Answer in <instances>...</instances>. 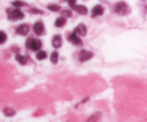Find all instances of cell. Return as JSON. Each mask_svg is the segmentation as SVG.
I'll return each instance as SVG.
<instances>
[{"label":"cell","mask_w":147,"mask_h":122,"mask_svg":"<svg viewBox=\"0 0 147 122\" xmlns=\"http://www.w3.org/2000/svg\"><path fill=\"white\" fill-rule=\"evenodd\" d=\"M25 46L27 49L33 52H37L41 49L42 43L40 39L34 37H28L26 40Z\"/></svg>","instance_id":"1"},{"label":"cell","mask_w":147,"mask_h":122,"mask_svg":"<svg viewBox=\"0 0 147 122\" xmlns=\"http://www.w3.org/2000/svg\"><path fill=\"white\" fill-rule=\"evenodd\" d=\"M7 18L10 21H17L22 20L24 17V14L20 9H8L7 10Z\"/></svg>","instance_id":"2"},{"label":"cell","mask_w":147,"mask_h":122,"mask_svg":"<svg viewBox=\"0 0 147 122\" xmlns=\"http://www.w3.org/2000/svg\"><path fill=\"white\" fill-rule=\"evenodd\" d=\"M113 9H114L115 12L118 14L120 16H123L126 14L128 10L127 4L126 2L121 1H119V2L116 3L113 7Z\"/></svg>","instance_id":"3"},{"label":"cell","mask_w":147,"mask_h":122,"mask_svg":"<svg viewBox=\"0 0 147 122\" xmlns=\"http://www.w3.org/2000/svg\"><path fill=\"white\" fill-rule=\"evenodd\" d=\"M67 40H68L69 42H70L73 44H75V45L82 46L83 44V40L80 38L78 34L76 32H75L74 31H73V32L70 33L68 37H67Z\"/></svg>","instance_id":"4"},{"label":"cell","mask_w":147,"mask_h":122,"mask_svg":"<svg viewBox=\"0 0 147 122\" xmlns=\"http://www.w3.org/2000/svg\"><path fill=\"white\" fill-rule=\"evenodd\" d=\"M45 24L42 22L37 21L33 24V31H34L35 35H42L45 32Z\"/></svg>","instance_id":"5"},{"label":"cell","mask_w":147,"mask_h":122,"mask_svg":"<svg viewBox=\"0 0 147 122\" xmlns=\"http://www.w3.org/2000/svg\"><path fill=\"white\" fill-rule=\"evenodd\" d=\"M93 57V53L87 50H82L78 53V60L80 62H86Z\"/></svg>","instance_id":"6"},{"label":"cell","mask_w":147,"mask_h":122,"mask_svg":"<svg viewBox=\"0 0 147 122\" xmlns=\"http://www.w3.org/2000/svg\"><path fill=\"white\" fill-rule=\"evenodd\" d=\"M30 30V27L28 24H27V23H22V24H20L16 28V32H17V34H20V35L26 36L28 34Z\"/></svg>","instance_id":"7"},{"label":"cell","mask_w":147,"mask_h":122,"mask_svg":"<svg viewBox=\"0 0 147 122\" xmlns=\"http://www.w3.org/2000/svg\"><path fill=\"white\" fill-rule=\"evenodd\" d=\"M73 31L77 33L79 36L85 37L87 34L88 29L86 24H83V23H80V24L76 26V27L74 29Z\"/></svg>","instance_id":"8"},{"label":"cell","mask_w":147,"mask_h":122,"mask_svg":"<svg viewBox=\"0 0 147 122\" xmlns=\"http://www.w3.org/2000/svg\"><path fill=\"white\" fill-rule=\"evenodd\" d=\"M52 46L54 47L55 49H58L61 47L63 45V39H62V36L60 34H55L53 36V39H52Z\"/></svg>","instance_id":"9"},{"label":"cell","mask_w":147,"mask_h":122,"mask_svg":"<svg viewBox=\"0 0 147 122\" xmlns=\"http://www.w3.org/2000/svg\"><path fill=\"white\" fill-rule=\"evenodd\" d=\"M104 13V8L100 4H97V5L94 6L93 8L91 10V17H96L98 16L103 15Z\"/></svg>","instance_id":"10"},{"label":"cell","mask_w":147,"mask_h":122,"mask_svg":"<svg viewBox=\"0 0 147 122\" xmlns=\"http://www.w3.org/2000/svg\"><path fill=\"white\" fill-rule=\"evenodd\" d=\"M72 9L77 11L78 14H81V15H86V14H88V11L87 7L86 6L83 5V4H75L72 7Z\"/></svg>","instance_id":"11"},{"label":"cell","mask_w":147,"mask_h":122,"mask_svg":"<svg viewBox=\"0 0 147 122\" xmlns=\"http://www.w3.org/2000/svg\"><path fill=\"white\" fill-rule=\"evenodd\" d=\"M67 23V18L63 16H61V17H57V19L55 21V26L56 27H58V28H61V27H63L65 24Z\"/></svg>","instance_id":"12"},{"label":"cell","mask_w":147,"mask_h":122,"mask_svg":"<svg viewBox=\"0 0 147 122\" xmlns=\"http://www.w3.org/2000/svg\"><path fill=\"white\" fill-rule=\"evenodd\" d=\"M15 60L20 63L22 65H25L28 62V58L26 55H23L19 54V53H17L15 55Z\"/></svg>","instance_id":"13"},{"label":"cell","mask_w":147,"mask_h":122,"mask_svg":"<svg viewBox=\"0 0 147 122\" xmlns=\"http://www.w3.org/2000/svg\"><path fill=\"white\" fill-rule=\"evenodd\" d=\"M59 59V53L57 50H54L50 54V61L53 63V64H57L58 62Z\"/></svg>","instance_id":"14"},{"label":"cell","mask_w":147,"mask_h":122,"mask_svg":"<svg viewBox=\"0 0 147 122\" xmlns=\"http://www.w3.org/2000/svg\"><path fill=\"white\" fill-rule=\"evenodd\" d=\"M3 112H4V115L9 117H11V116H14L16 113V111L11 107H5L3 109Z\"/></svg>","instance_id":"15"},{"label":"cell","mask_w":147,"mask_h":122,"mask_svg":"<svg viewBox=\"0 0 147 122\" xmlns=\"http://www.w3.org/2000/svg\"><path fill=\"white\" fill-rule=\"evenodd\" d=\"M36 58L38 60H43L47 57V54L45 51L44 50H39L37 53H36Z\"/></svg>","instance_id":"16"},{"label":"cell","mask_w":147,"mask_h":122,"mask_svg":"<svg viewBox=\"0 0 147 122\" xmlns=\"http://www.w3.org/2000/svg\"><path fill=\"white\" fill-rule=\"evenodd\" d=\"M47 7L50 11H53V12H57L61 9V7L56 4H50L49 5H47Z\"/></svg>","instance_id":"17"},{"label":"cell","mask_w":147,"mask_h":122,"mask_svg":"<svg viewBox=\"0 0 147 122\" xmlns=\"http://www.w3.org/2000/svg\"><path fill=\"white\" fill-rule=\"evenodd\" d=\"M11 4H12V5L14 6V7H24V6L27 5V3L24 2V1H19V0L13 1Z\"/></svg>","instance_id":"18"},{"label":"cell","mask_w":147,"mask_h":122,"mask_svg":"<svg viewBox=\"0 0 147 122\" xmlns=\"http://www.w3.org/2000/svg\"><path fill=\"white\" fill-rule=\"evenodd\" d=\"M61 16H63V17H66V18H70V17L73 16V13H72L70 10L65 9L61 11Z\"/></svg>","instance_id":"19"},{"label":"cell","mask_w":147,"mask_h":122,"mask_svg":"<svg viewBox=\"0 0 147 122\" xmlns=\"http://www.w3.org/2000/svg\"><path fill=\"white\" fill-rule=\"evenodd\" d=\"M7 35L4 32L0 31V44H4L7 41Z\"/></svg>","instance_id":"20"},{"label":"cell","mask_w":147,"mask_h":122,"mask_svg":"<svg viewBox=\"0 0 147 122\" xmlns=\"http://www.w3.org/2000/svg\"><path fill=\"white\" fill-rule=\"evenodd\" d=\"M30 11L32 13V14H44V11H43L42 10L39 9H37V8L30 9Z\"/></svg>","instance_id":"21"},{"label":"cell","mask_w":147,"mask_h":122,"mask_svg":"<svg viewBox=\"0 0 147 122\" xmlns=\"http://www.w3.org/2000/svg\"><path fill=\"white\" fill-rule=\"evenodd\" d=\"M65 1L68 2L69 5H70V7H71V8L75 5V4H76V0H65Z\"/></svg>","instance_id":"22"},{"label":"cell","mask_w":147,"mask_h":122,"mask_svg":"<svg viewBox=\"0 0 147 122\" xmlns=\"http://www.w3.org/2000/svg\"><path fill=\"white\" fill-rule=\"evenodd\" d=\"M88 100H89V98H84L83 100H82L81 102H80V103H86V102H87Z\"/></svg>","instance_id":"23"}]
</instances>
